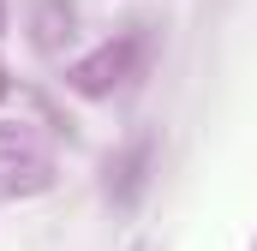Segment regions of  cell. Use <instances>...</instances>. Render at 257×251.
<instances>
[{"mask_svg":"<svg viewBox=\"0 0 257 251\" xmlns=\"http://www.w3.org/2000/svg\"><path fill=\"white\" fill-rule=\"evenodd\" d=\"M150 60H156L150 24H126V30H114L108 42H96L90 54L66 60V90L84 96V102H114V96L138 90V78L150 72Z\"/></svg>","mask_w":257,"mask_h":251,"instance_id":"cell-1","label":"cell"},{"mask_svg":"<svg viewBox=\"0 0 257 251\" xmlns=\"http://www.w3.org/2000/svg\"><path fill=\"white\" fill-rule=\"evenodd\" d=\"M60 162H54V138L36 120H0V197L6 203H24V197H42L54 186Z\"/></svg>","mask_w":257,"mask_h":251,"instance_id":"cell-2","label":"cell"},{"mask_svg":"<svg viewBox=\"0 0 257 251\" xmlns=\"http://www.w3.org/2000/svg\"><path fill=\"white\" fill-rule=\"evenodd\" d=\"M150 174H156V138L138 132V138H126V144L102 162V197H108L114 209H138V197L150 191Z\"/></svg>","mask_w":257,"mask_h":251,"instance_id":"cell-3","label":"cell"},{"mask_svg":"<svg viewBox=\"0 0 257 251\" xmlns=\"http://www.w3.org/2000/svg\"><path fill=\"white\" fill-rule=\"evenodd\" d=\"M24 30H30V48H36V54L60 60L66 48L78 42V6H72V0H30Z\"/></svg>","mask_w":257,"mask_h":251,"instance_id":"cell-4","label":"cell"},{"mask_svg":"<svg viewBox=\"0 0 257 251\" xmlns=\"http://www.w3.org/2000/svg\"><path fill=\"white\" fill-rule=\"evenodd\" d=\"M6 90H12V78H6V60H0V102H6Z\"/></svg>","mask_w":257,"mask_h":251,"instance_id":"cell-5","label":"cell"},{"mask_svg":"<svg viewBox=\"0 0 257 251\" xmlns=\"http://www.w3.org/2000/svg\"><path fill=\"white\" fill-rule=\"evenodd\" d=\"M132 251H150V245H132Z\"/></svg>","mask_w":257,"mask_h":251,"instance_id":"cell-6","label":"cell"},{"mask_svg":"<svg viewBox=\"0 0 257 251\" xmlns=\"http://www.w3.org/2000/svg\"><path fill=\"white\" fill-rule=\"evenodd\" d=\"M251 251H257V239H251Z\"/></svg>","mask_w":257,"mask_h":251,"instance_id":"cell-7","label":"cell"}]
</instances>
